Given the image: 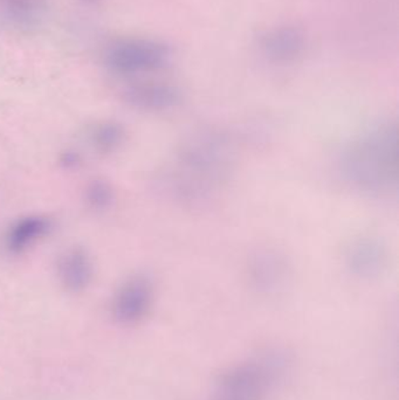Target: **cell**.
I'll return each mask as SVG.
<instances>
[{
  "mask_svg": "<svg viewBox=\"0 0 399 400\" xmlns=\"http://www.w3.org/2000/svg\"><path fill=\"white\" fill-rule=\"evenodd\" d=\"M340 174L350 188L368 197L395 192L399 181L397 123L382 120L364 129L343 149Z\"/></svg>",
  "mask_w": 399,
  "mask_h": 400,
  "instance_id": "6da1fadb",
  "label": "cell"
},
{
  "mask_svg": "<svg viewBox=\"0 0 399 400\" xmlns=\"http://www.w3.org/2000/svg\"><path fill=\"white\" fill-rule=\"evenodd\" d=\"M176 163L169 181L172 195L183 202H200L227 181L234 164V150L224 134L203 131L183 144Z\"/></svg>",
  "mask_w": 399,
  "mask_h": 400,
  "instance_id": "7a4b0ae2",
  "label": "cell"
},
{
  "mask_svg": "<svg viewBox=\"0 0 399 400\" xmlns=\"http://www.w3.org/2000/svg\"><path fill=\"white\" fill-rule=\"evenodd\" d=\"M153 282L148 275H134L118 287L111 301V314L115 321L132 326L142 321L153 301Z\"/></svg>",
  "mask_w": 399,
  "mask_h": 400,
  "instance_id": "3957f363",
  "label": "cell"
},
{
  "mask_svg": "<svg viewBox=\"0 0 399 400\" xmlns=\"http://www.w3.org/2000/svg\"><path fill=\"white\" fill-rule=\"evenodd\" d=\"M252 286L261 294H276L287 286L292 270L285 255L266 248L252 255L248 265Z\"/></svg>",
  "mask_w": 399,
  "mask_h": 400,
  "instance_id": "277c9868",
  "label": "cell"
},
{
  "mask_svg": "<svg viewBox=\"0 0 399 400\" xmlns=\"http://www.w3.org/2000/svg\"><path fill=\"white\" fill-rule=\"evenodd\" d=\"M386 263V248L377 237H360L346 251V265L350 273L360 279H372L382 273Z\"/></svg>",
  "mask_w": 399,
  "mask_h": 400,
  "instance_id": "5b68a950",
  "label": "cell"
},
{
  "mask_svg": "<svg viewBox=\"0 0 399 400\" xmlns=\"http://www.w3.org/2000/svg\"><path fill=\"white\" fill-rule=\"evenodd\" d=\"M57 279L66 291L80 293L93 280V260L83 247L68 248L57 258Z\"/></svg>",
  "mask_w": 399,
  "mask_h": 400,
  "instance_id": "8992f818",
  "label": "cell"
},
{
  "mask_svg": "<svg viewBox=\"0 0 399 400\" xmlns=\"http://www.w3.org/2000/svg\"><path fill=\"white\" fill-rule=\"evenodd\" d=\"M53 228L50 218L29 216L12 223L5 234V247L12 254H22L40 239L46 237Z\"/></svg>",
  "mask_w": 399,
  "mask_h": 400,
  "instance_id": "52a82bcc",
  "label": "cell"
},
{
  "mask_svg": "<svg viewBox=\"0 0 399 400\" xmlns=\"http://www.w3.org/2000/svg\"><path fill=\"white\" fill-rule=\"evenodd\" d=\"M128 101L137 109L158 113L178 106L182 101V94L172 85L150 83L132 89L128 92Z\"/></svg>",
  "mask_w": 399,
  "mask_h": 400,
  "instance_id": "ba28073f",
  "label": "cell"
},
{
  "mask_svg": "<svg viewBox=\"0 0 399 400\" xmlns=\"http://www.w3.org/2000/svg\"><path fill=\"white\" fill-rule=\"evenodd\" d=\"M169 57L170 52L162 45H135L118 55L115 66L122 71H148L164 66Z\"/></svg>",
  "mask_w": 399,
  "mask_h": 400,
  "instance_id": "9c48e42d",
  "label": "cell"
},
{
  "mask_svg": "<svg viewBox=\"0 0 399 400\" xmlns=\"http://www.w3.org/2000/svg\"><path fill=\"white\" fill-rule=\"evenodd\" d=\"M125 129L116 120H102L90 132V142L97 153L109 155L118 151L125 141Z\"/></svg>",
  "mask_w": 399,
  "mask_h": 400,
  "instance_id": "30bf717a",
  "label": "cell"
},
{
  "mask_svg": "<svg viewBox=\"0 0 399 400\" xmlns=\"http://www.w3.org/2000/svg\"><path fill=\"white\" fill-rule=\"evenodd\" d=\"M303 38L296 29H281L270 33L264 40V48L270 57L287 60L302 48Z\"/></svg>",
  "mask_w": 399,
  "mask_h": 400,
  "instance_id": "8fae6325",
  "label": "cell"
},
{
  "mask_svg": "<svg viewBox=\"0 0 399 400\" xmlns=\"http://www.w3.org/2000/svg\"><path fill=\"white\" fill-rule=\"evenodd\" d=\"M85 199L90 209L95 212H104L114 204V188L104 179H94L86 186Z\"/></svg>",
  "mask_w": 399,
  "mask_h": 400,
  "instance_id": "7c38bea8",
  "label": "cell"
}]
</instances>
